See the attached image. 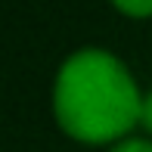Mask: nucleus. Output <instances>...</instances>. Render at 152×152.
I'll list each match as a JSON object with an SVG mask.
<instances>
[{"mask_svg": "<svg viewBox=\"0 0 152 152\" xmlns=\"http://www.w3.org/2000/svg\"><path fill=\"white\" fill-rule=\"evenodd\" d=\"M143 93L127 65L99 47H84L59 65L53 115L72 140L102 146L121 143L140 124Z\"/></svg>", "mask_w": 152, "mask_h": 152, "instance_id": "nucleus-1", "label": "nucleus"}, {"mask_svg": "<svg viewBox=\"0 0 152 152\" xmlns=\"http://www.w3.org/2000/svg\"><path fill=\"white\" fill-rule=\"evenodd\" d=\"M112 6L130 19H149L152 16V0H112Z\"/></svg>", "mask_w": 152, "mask_h": 152, "instance_id": "nucleus-2", "label": "nucleus"}, {"mask_svg": "<svg viewBox=\"0 0 152 152\" xmlns=\"http://www.w3.org/2000/svg\"><path fill=\"white\" fill-rule=\"evenodd\" d=\"M109 152H152V140H121Z\"/></svg>", "mask_w": 152, "mask_h": 152, "instance_id": "nucleus-3", "label": "nucleus"}, {"mask_svg": "<svg viewBox=\"0 0 152 152\" xmlns=\"http://www.w3.org/2000/svg\"><path fill=\"white\" fill-rule=\"evenodd\" d=\"M140 124H143V130L152 137V90L149 93H143V112H140Z\"/></svg>", "mask_w": 152, "mask_h": 152, "instance_id": "nucleus-4", "label": "nucleus"}]
</instances>
